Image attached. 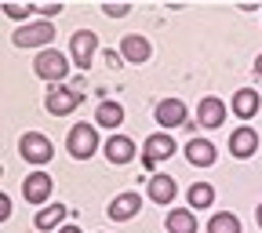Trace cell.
<instances>
[{"label":"cell","mask_w":262,"mask_h":233,"mask_svg":"<svg viewBox=\"0 0 262 233\" xmlns=\"http://www.w3.org/2000/svg\"><path fill=\"white\" fill-rule=\"evenodd\" d=\"M18 153L29 164H48L55 150H51V139L48 135H40V131H26V135L18 139Z\"/></svg>","instance_id":"obj_1"},{"label":"cell","mask_w":262,"mask_h":233,"mask_svg":"<svg viewBox=\"0 0 262 233\" xmlns=\"http://www.w3.org/2000/svg\"><path fill=\"white\" fill-rule=\"evenodd\" d=\"M51 37H55L51 22H29V26H18V33L11 40L18 48H40V44H51Z\"/></svg>","instance_id":"obj_2"},{"label":"cell","mask_w":262,"mask_h":233,"mask_svg":"<svg viewBox=\"0 0 262 233\" xmlns=\"http://www.w3.org/2000/svg\"><path fill=\"white\" fill-rule=\"evenodd\" d=\"M95 150H98V135H95V128H91V124H77V128L70 131V153H73L77 160H88Z\"/></svg>","instance_id":"obj_3"},{"label":"cell","mask_w":262,"mask_h":233,"mask_svg":"<svg viewBox=\"0 0 262 233\" xmlns=\"http://www.w3.org/2000/svg\"><path fill=\"white\" fill-rule=\"evenodd\" d=\"M80 98H84V91H77V88H51L48 91V113H55V117L73 113L80 106Z\"/></svg>","instance_id":"obj_4"},{"label":"cell","mask_w":262,"mask_h":233,"mask_svg":"<svg viewBox=\"0 0 262 233\" xmlns=\"http://www.w3.org/2000/svg\"><path fill=\"white\" fill-rule=\"evenodd\" d=\"M33 70H37V77H44V80H62L70 73V62H66L58 51H40L37 62H33Z\"/></svg>","instance_id":"obj_5"},{"label":"cell","mask_w":262,"mask_h":233,"mask_svg":"<svg viewBox=\"0 0 262 233\" xmlns=\"http://www.w3.org/2000/svg\"><path fill=\"white\" fill-rule=\"evenodd\" d=\"M95 33L91 29H77L73 33V40H70V55H73V62H77V70H88L91 66V55H95Z\"/></svg>","instance_id":"obj_6"},{"label":"cell","mask_w":262,"mask_h":233,"mask_svg":"<svg viewBox=\"0 0 262 233\" xmlns=\"http://www.w3.org/2000/svg\"><path fill=\"white\" fill-rule=\"evenodd\" d=\"M139 208H142V197H139L135 189L117 193V197H113V204H110V219L127 222V219H135V215H139Z\"/></svg>","instance_id":"obj_7"},{"label":"cell","mask_w":262,"mask_h":233,"mask_svg":"<svg viewBox=\"0 0 262 233\" xmlns=\"http://www.w3.org/2000/svg\"><path fill=\"white\" fill-rule=\"evenodd\" d=\"M51 179L44 175V172H33V175H26V182H22V197L29 204H44L48 197H51Z\"/></svg>","instance_id":"obj_8"},{"label":"cell","mask_w":262,"mask_h":233,"mask_svg":"<svg viewBox=\"0 0 262 233\" xmlns=\"http://www.w3.org/2000/svg\"><path fill=\"white\" fill-rule=\"evenodd\" d=\"M175 153V142L168 139V135H149L146 139V153H142V164L146 168H153L157 160H168Z\"/></svg>","instance_id":"obj_9"},{"label":"cell","mask_w":262,"mask_h":233,"mask_svg":"<svg viewBox=\"0 0 262 233\" xmlns=\"http://www.w3.org/2000/svg\"><path fill=\"white\" fill-rule=\"evenodd\" d=\"M196 120H201L204 128H219V124L226 120V106H222V98H215V95L201 98V106H196Z\"/></svg>","instance_id":"obj_10"},{"label":"cell","mask_w":262,"mask_h":233,"mask_svg":"<svg viewBox=\"0 0 262 233\" xmlns=\"http://www.w3.org/2000/svg\"><path fill=\"white\" fill-rule=\"evenodd\" d=\"M186 160L196 164V168H211L215 164V146L208 139H189L186 142Z\"/></svg>","instance_id":"obj_11"},{"label":"cell","mask_w":262,"mask_h":233,"mask_svg":"<svg viewBox=\"0 0 262 233\" xmlns=\"http://www.w3.org/2000/svg\"><path fill=\"white\" fill-rule=\"evenodd\" d=\"M149 51H153V48H149V40H146V37H139V33H127V37L120 40V55H124L127 62H135V66H139V62H146V58H149Z\"/></svg>","instance_id":"obj_12"},{"label":"cell","mask_w":262,"mask_h":233,"mask_svg":"<svg viewBox=\"0 0 262 233\" xmlns=\"http://www.w3.org/2000/svg\"><path fill=\"white\" fill-rule=\"evenodd\" d=\"M157 120H160V128H179V124H186V106L179 98H164L157 106Z\"/></svg>","instance_id":"obj_13"},{"label":"cell","mask_w":262,"mask_h":233,"mask_svg":"<svg viewBox=\"0 0 262 233\" xmlns=\"http://www.w3.org/2000/svg\"><path fill=\"white\" fill-rule=\"evenodd\" d=\"M229 150H233V157L244 160V157H251L258 150V135H255L251 128H237L233 135H229Z\"/></svg>","instance_id":"obj_14"},{"label":"cell","mask_w":262,"mask_h":233,"mask_svg":"<svg viewBox=\"0 0 262 233\" xmlns=\"http://www.w3.org/2000/svg\"><path fill=\"white\" fill-rule=\"evenodd\" d=\"M175 193H179V186H175L171 175H153V179H149V197H153L157 204H171Z\"/></svg>","instance_id":"obj_15"},{"label":"cell","mask_w":262,"mask_h":233,"mask_svg":"<svg viewBox=\"0 0 262 233\" xmlns=\"http://www.w3.org/2000/svg\"><path fill=\"white\" fill-rule=\"evenodd\" d=\"M106 157H110L113 164H127V160H135V142L124 139V135H113V139H106Z\"/></svg>","instance_id":"obj_16"},{"label":"cell","mask_w":262,"mask_h":233,"mask_svg":"<svg viewBox=\"0 0 262 233\" xmlns=\"http://www.w3.org/2000/svg\"><path fill=\"white\" fill-rule=\"evenodd\" d=\"M168 233H196V215L193 208H175L168 215Z\"/></svg>","instance_id":"obj_17"},{"label":"cell","mask_w":262,"mask_h":233,"mask_svg":"<svg viewBox=\"0 0 262 233\" xmlns=\"http://www.w3.org/2000/svg\"><path fill=\"white\" fill-rule=\"evenodd\" d=\"M233 110H237V117H241V120H251V117L258 113V95H255L251 88L237 91V98H233Z\"/></svg>","instance_id":"obj_18"},{"label":"cell","mask_w":262,"mask_h":233,"mask_svg":"<svg viewBox=\"0 0 262 233\" xmlns=\"http://www.w3.org/2000/svg\"><path fill=\"white\" fill-rule=\"evenodd\" d=\"M66 211H70L66 204H48V208L37 211V219H33V222H37V229H55V226L66 219Z\"/></svg>","instance_id":"obj_19"},{"label":"cell","mask_w":262,"mask_h":233,"mask_svg":"<svg viewBox=\"0 0 262 233\" xmlns=\"http://www.w3.org/2000/svg\"><path fill=\"white\" fill-rule=\"evenodd\" d=\"M95 120L102 124V128H117V124H124V106H120V102H110V98H106V102L98 106Z\"/></svg>","instance_id":"obj_20"},{"label":"cell","mask_w":262,"mask_h":233,"mask_svg":"<svg viewBox=\"0 0 262 233\" xmlns=\"http://www.w3.org/2000/svg\"><path fill=\"white\" fill-rule=\"evenodd\" d=\"M186 201H189V208H193V211H196V208H211V201H215V189H211L208 182H196V186H189Z\"/></svg>","instance_id":"obj_21"},{"label":"cell","mask_w":262,"mask_h":233,"mask_svg":"<svg viewBox=\"0 0 262 233\" xmlns=\"http://www.w3.org/2000/svg\"><path fill=\"white\" fill-rule=\"evenodd\" d=\"M208 233H241V222H237V215L222 211V215H211V222H208Z\"/></svg>","instance_id":"obj_22"},{"label":"cell","mask_w":262,"mask_h":233,"mask_svg":"<svg viewBox=\"0 0 262 233\" xmlns=\"http://www.w3.org/2000/svg\"><path fill=\"white\" fill-rule=\"evenodd\" d=\"M4 15H8V18H18V22H22V18L29 15V8H26V4H4Z\"/></svg>","instance_id":"obj_23"},{"label":"cell","mask_w":262,"mask_h":233,"mask_svg":"<svg viewBox=\"0 0 262 233\" xmlns=\"http://www.w3.org/2000/svg\"><path fill=\"white\" fill-rule=\"evenodd\" d=\"M102 11L113 15V18H124V15H127V4H102Z\"/></svg>","instance_id":"obj_24"},{"label":"cell","mask_w":262,"mask_h":233,"mask_svg":"<svg viewBox=\"0 0 262 233\" xmlns=\"http://www.w3.org/2000/svg\"><path fill=\"white\" fill-rule=\"evenodd\" d=\"M37 11H40V15H58L62 4H37Z\"/></svg>","instance_id":"obj_25"},{"label":"cell","mask_w":262,"mask_h":233,"mask_svg":"<svg viewBox=\"0 0 262 233\" xmlns=\"http://www.w3.org/2000/svg\"><path fill=\"white\" fill-rule=\"evenodd\" d=\"M8 215H11V201H8L4 193H0V219H8Z\"/></svg>","instance_id":"obj_26"},{"label":"cell","mask_w":262,"mask_h":233,"mask_svg":"<svg viewBox=\"0 0 262 233\" xmlns=\"http://www.w3.org/2000/svg\"><path fill=\"white\" fill-rule=\"evenodd\" d=\"M106 62H110L113 70H117V66H120V55H117V51H106Z\"/></svg>","instance_id":"obj_27"},{"label":"cell","mask_w":262,"mask_h":233,"mask_svg":"<svg viewBox=\"0 0 262 233\" xmlns=\"http://www.w3.org/2000/svg\"><path fill=\"white\" fill-rule=\"evenodd\" d=\"M58 233H80V226H62Z\"/></svg>","instance_id":"obj_28"},{"label":"cell","mask_w":262,"mask_h":233,"mask_svg":"<svg viewBox=\"0 0 262 233\" xmlns=\"http://www.w3.org/2000/svg\"><path fill=\"white\" fill-rule=\"evenodd\" d=\"M255 70H258V77H262V55H258V62H255Z\"/></svg>","instance_id":"obj_29"},{"label":"cell","mask_w":262,"mask_h":233,"mask_svg":"<svg viewBox=\"0 0 262 233\" xmlns=\"http://www.w3.org/2000/svg\"><path fill=\"white\" fill-rule=\"evenodd\" d=\"M258 226H262V204H258Z\"/></svg>","instance_id":"obj_30"}]
</instances>
